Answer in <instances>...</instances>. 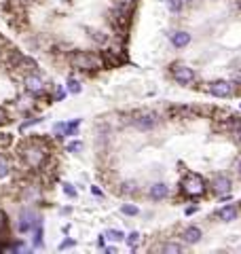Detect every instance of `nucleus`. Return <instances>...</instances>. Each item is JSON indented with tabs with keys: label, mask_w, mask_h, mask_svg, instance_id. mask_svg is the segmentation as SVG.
I'll return each instance as SVG.
<instances>
[{
	"label": "nucleus",
	"mask_w": 241,
	"mask_h": 254,
	"mask_svg": "<svg viewBox=\"0 0 241 254\" xmlns=\"http://www.w3.org/2000/svg\"><path fill=\"white\" fill-rule=\"evenodd\" d=\"M174 78L180 85H188L195 81V72H192V68L184 66V64H178V66H174Z\"/></svg>",
	"instance_id": "obj_7"
},
{
	"label": "nucleus",
	"mask_w": 241,
	"mask_h": 254,
	"mask_svg": "<svg viewBox=\"0 0 241 254\" xmlns=\"http://www.w3.org/2000/svg\"><path fill=\"white\" fill-rule=\"evenodd\" d=\"M182 189L186 195H192V197H199L205 193V182L201 176H197V174H188L186 178L182 180Z\"/></svg>",
	"instance_id": "obj_4"
},
{
	"label": "nucleus",
	"mask_w": 241,
	"mask_h": 254,
	"mask_svg": "<svg viewBox=\"0 0 241 254\" xmlns=\"http://www.w3.org/2000/svg\"><path fill=\"white\" fill-rule=\"evenodd\" d=\"M167 9H170L172 13H180L182 11V0H165Z\"/></svg>",
	"instance_id": "obj_19"
},
{
	"label": "nucleus",
	"mask_w": 241,
	"mask_h": 254,
	"mask_svg": "<svg viewBox=\"0 0 241 254\" xmlns=\"http://www.w3.org/2000/svg\"><path fill=\"white\" fill-rule=\"evenodd\" d=\"M66 148H68V153H80V150H83V142H80V140H74V142H70Z\"/></svg>",
	"instance_id": "obj_21"
},
{
	"label": "nucleus",
	"mask_w": 241,
	"mask_h": 254,
	"mask_svg": "<svg viewBox=\"0 0 241 254\" xmlns=\"http://www.w3.org/2000/svg\"><path fill=\"white\" fill-rule=\"evenodd\" d=\"M4 229H6V214L0 210V231H4Z\"/></svg>",
	"instance_id": "obj_26"
},
{
	"label": "nucleus",
	"mask_w": 241,
	"mask_h": 254,
	"mask_svg": "<svg viewBox=\"0 0 241 254\" xmlns=\"http://www.w3.org/2000/svg\"><path fill=\"white\" fill-rule=\"evenodd\" d=\"M21 159L28 168L38 170L47 161V148L43 144H38V142H28L26 146H21Z\"/></svg>",
	"instance_id": "obj_1"
},
{
	"label": "nucleus",
	"mask_w": 241,
	"mask_h": 254,
	"mask_svg": "<svg viewBox=\"0 0 241 254\" xmlns=\"http://www.w3.org/2000/svg\"><path fill=\"white\" fill-rule=\"evenodd\" d=\"M182 2H195V0H182Z\"/></svg>",
	"instance_id": "obj_32"
},
{
	"label": "nucleus",
	"mask_w": 241,
	"mask_h": 254,
	"mask_svg": "<svg viewBox=\"0 0 241 254\" xmlns=\"http://www.w3.org/2000/svg\"><path fill=\"white\" fill-rule=\"evenodd\" d=\"M78 127H80V119H74V121H70V123H63L61 136H76Z\"/></svg>",
	"instance_id": "obj_14"
},
{
	"label": "nucleus",
	"mask_w": 241,
	"mask_h": 254,
	"mask_svg": "<svg viewBox=\"0 0 241 254\" xmlns=\"http://www.w3.org/2000/svg\"><path fill=\"white\" fill-rule=\"evenodd\" d=\"M182 237H184V242H188V244H197V242H201V229L199 227H188L186 231L182 233Z\"/></svg>",
	"instance_id": "obj_13"
},
{
	"label": "nucleus",
	"mask_w": 241,
	"mask_h": 254,
	"mask_svg": "<svg viewBox=\"0 0 241 254\" xmlns=\"http://www.w3.org/2000/svg\"><path fill=\"white\" fill-rule=\"evenodd\" d=\"M237 170H239V174H241V159H239V161H237Z\"/></svg>",
	"instance_id": "obj_30"
},
{
	"label": "nucleus",
	"mask_w": 241,
	"mask_h": 254,
	"mask_svg": "<svg viewBox=\"0 0 241 254\" xmlns=\"http://www.w3.org/2000/svg\"><path fill=\"white\" fill-rule=\"evenodd\" d=\"M104 240L120 242V240H125V233L123 231H117V229H110V231H106V235H104Z\"/></svg>",
	"instance_id": "obj_18"
},
{
	"label": "nucleus",
	"mask_w": 241,
	"mask_h": 254,
	"mask_svg": "<svg viewBox=\"0 0 241 254\" xmlns=\"http://www.w3.org/2000/svg\"><path fill=\"white\" fill-rule=\"evenodd\" d=\"M38 222H40V218H38V214L34 210H21L17 229H19V233H30L32 229L38 225Z\"/></svg>",
	"instance_id": "obj_5"
},
{
	"label": "nucleus",
	"mask_w": 241,
	"mask_h": 254,
	"mask_svg": "<svg viewBox=\"0 0 241 254\" xmlns=\"http://www.w3.org/2000/svg\"><path fill=\"white\" fill-rule=\"evenodd\" d=\"M66 89H68V93H72V95H78L80 91H83V85H80V81H76V78H68Z\"/></svg>",
	"instance_id": "obj_17"
},
{
	"label": "nucleus",
	"mask_w": 241,
	"mask_h": 254,
	"mask_svg": "<svg viewBox=\"0 0 241 254\" xmlns=\"http://www.w3.org/2000/svg\"><path fill=\"white\" fill-rule=\"evenodd\" d=\"M237 214H239V210L235 208V205H224V208L218 210V218L224 220V222H229V220H235Z\"/></svg>",
	"instance_id": "obj_11"
},
{
	"label": "nucleus",
	"mask_w": 241,
	"mask_h": 254,
	"mask_svg": "<svg viewBox=\"0 0 241 254\" xmlns=\"http://www.w3.org/2000/svg\"><path fill=\"white\" fill-rule=\"evenodd\" d=\"M210 91L216 98H227V95L233 93V85L229 81H214L210 83Z\"/></svg>",
	"instance_id": "obj_8"
},
{
	"label": "nucleus",
	"mask_w": 241,
	"mask_h": 254,
	"mask_svg": "<svg viewBox=\"0 0 241 254\" xmlns=\"http://www.w3.org/2000/svg\"><path fill=\"white\" fill-rule=\"evenodd\" d=\"M188 43H190V34H188V32H174V34H172V45L178 47V49L186 47Z\"/></svg>",
	"instance_id": "obj_12"
},
{
	"label": "nucleus",
	"mask_w": 241,
	"mask_h": 254,
	"mask_svg": "<svg viewBox=\"0 0 241 254\" xmlns=\"http://www.w3.org/2000/svg\"><path fill=\"white\" fill-rule=\"evenodd\" d=\"M120 2H125V4H127V2H133V0H120Z\"/></svg>",
	"instance_id": "obj_31"
},
{
	"label": "nucleus",
	"mask_w": 241,
	"mask_h": 254,
	"mask_svg": "<svg viewBox=\"0 0 241 254\" xmlns=\"http://www.w3.org/2000/svg\"><path fill=\"white\" fill-rule=\"evenodd\" d=\"M43 121V119L40 117H34V119H30V121H26V123H21V131H26L28 127H32V125H36V123H40Z\"/></svg>",
	"instance_id": "obj_23"
},
{
	"label": "nucleus",
	"mask_w": 241,
	"mask_h": 254,
	"mask_svg": "<svg viewBox=\"0 0 241 254\" xmlns=\"http://www.w3.org/2000/svg\"><path fill=\"white\" fill-rule=\"evenodd\" d=\"M70 62H72V66L78 68V70H93V68L100 66V58H95V55L89 51H76L70 58Z\"/></svg>",
	"instance_id": "obj_2"
},
{
	"label": "nucleus",
	"mask_w": 241,
	"mask_h": 254,
	"mask_svg": "<svg viewBox=\"0 0 241 254\" xmlns=\"http://www.w3.org/2000/svg\"><path fill=\"white\" fill-rule=\"evenodd\" d=\"M212 187H214L216 193L224 195V193H229V190H231V180L227 176H216L214 182H212Z\"/></svg>",
	"instance_id": "obj_10"
},
{
	"label": "nucleus",
	"mask_w": 241,
	"mask_h": 254,
	"mask_svg": "<svg viewBox=\"0 0 241 254\" xmlns=\"http://www.w3.org/2000/svg\"><path fill=\"white\" fill-rule=\"evenodd\" d=\"M159 121L161 119H159V115L155 113V110H144V113H138L131 119V123L142 131H148V129H152V127H157Z\"/></svg>",
	"instance_id": "obj_3"
},
{
	"label": "nucleus",
	"mask_w": 241,
	"mask_h": 254,
	"mask_svg": "<svg viewBox=\"0 0 241 254\" xmlns=\"http://www.w3.org/2000/svg\"><path fill=\"white\" fill-rule=\"evenodd\" d=\"M23 87H26V91L32 93V95H40V93H45V89H47L45 81L38 74H28L26 78H23Z\"/></svg>",
	"instance_id": "obj_6"
},
{
	"label": "nucleus",
	"mask_w": 241,
	"mask_h": 254,
	"mask_svg": "<svg viewBox=\"0 0 241 254\" xmlns=\"http://www.w3.org/2000/svg\"><path fill=\"white\" fill-rule=\"evenodd\" d=\"M133 187H135L133 182H125V185H123V190H125V193H133V190H135Z\"/></svg>",
	"instance_id": "obj_27"
},
{
	"label": "nucleus",
	"mask_w": 241,
	"mask_h": 254,
	"mask_svg": "<svg viewBox=\"0 0 241 254\" xmlns=\"http://www.w3.org/2000/svg\"><path fill=\"white\" fill-rule=\"evenodd\" d=\"M11 174V163L4 155H0V180H4Z\"/></svg>",
	"instance_id": "obj_16"
},
{
	"label": "nucleus",
	"mask_w": 241,
	"mask_h": 254,
	"mask_svg": "<svg viewBox=\"0 0 241 254\" xmlns=\"http://www.w3.org/2000/svg\"><path fill=\"white\" fill-rule=\"evenodd\" d=\"M157 250L163 252V254H178V252H182V246L180 244H174V242H167L163 246H159Z\"/></svg>",
	"instance_id": "obj_15"
},
{
	"label": "nucleus",
	"mask_w": 241,
	"mask_h": 254,
	"mask_svg": "<svg viewBox=\"0 0 241 254\" xmlns=\"http://www.w3.org/2000/svg\"><path fill=\"white\" fill-rule=\"evenodd\" d=\"M167 193H170V189H167L165 182H155V185L150 187V199H155V201L165 199Z\"/></svg>",
	"instance_id": "obj_9"
},
{
	"label": "nucleus",
	"mask_w": 241,
	"mask_h": 254,
	"mask_svg": "<svg viewBox=\"0 0 241 254\" xmlns=\"http://www.w3.org/2000/svg\"><path fill=\"white\" fill-rule=\"evenodd\" d=\"M91 193H93V195H98V197H102V190H100L98 187H91Z\"/></svg>",
	"instance_id": "obj_28"
},
{
	"label": "nucleus",
	"mask_w": 241,
	"mask_h": 254,
	"mask_svg": "<svg viewBox=\"0 0 241 254\" xmlns=\"http://www.w3.org/2000/svg\"><path fill=\"white\" fill-rule=\"evenodd\" d=\"M74 246H76L74 240H63V242L60 244V250H68V248H74Z\"/></svg>",
	"instance_id": "obj_25"
},
{
	"label": "nucleus",
	"mask_w": 241,
	"mask_h": 254,
	"mask_svg": "<svg viewBox=\"0 0 241 254\" xmlns=\"http://www.w3.org/2000/svg\"><path fill=\"white\" fill-rule=\"evenodd\" d=\"M63 193H66V195L70 197V199H74V197H76V189L72 187L70 182H63Z\"/></svg>",
	"instance_id": "obj_22"
},
{
	"label": "nucleus",
	"mask_w": 241,
	"mask_h": 254,
	"mask_svg": "<svg viewBox=\"0 0 241 254\" xmlns=\"http://www.w3.org/2000/svg\"><path fill=\"white\" fill-rule=\"evenodd\" d=\"M239 140H241V129H239Z\"/></svg>",
	"instance_id": "obj_33"
},
{
	"label": "nucleus",
	"mask_w": 241,
	"mask_h": 254,
	"mask_svg": "<svg viewBox=\"0 0 241 254\" xmlns=\"http://www.w3.org/2000/svg\"><path fill=\"white\" fill-rule=\"evenodd\" d=\"M4 121H6V113H4L2 108H0V123H4Z\"/></svg>",
	"instance_id": "obj_29"
},
{
	"label": "nucleus",
	"mask_w": 241,
	"mask_h": 254,
	"mask_svg": "<svg viewBox=\"0 0 241 254\" xmlns=\"http://www.w3.org/2000/svg\"><path fill=\"white\" fill-rule=\"evenodd\" d=\"M120 212H123V214H125V216H135V214H140V210H138V208H135V205H133V203H125V205H123V208H120Z\"/></svg>",
	"instance_id": "obj_20"
},
{
	"label": "nucleus",
	"mask_w": 241,
	"mask_h": 254,
	"mask_svg": "<svg viewBox=\"0 0 241 254\" xmlns=\"http://www.w3.org/2000/svg\"><path fill=\"white\" fill-rule=\"evenodd\" d=\"M138 242H140V233L138 231H133V233L127 235V244H129V246H135Z\"/></svg>",
	"instance_id": "obj_24"
}]
</instances>
